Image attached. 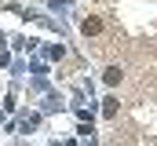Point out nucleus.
Segmentation results:
<instances>
[{"instance_id": "1", "label": "nucleus", "mask_w": 157, "mask_h": 146, "mask_svg": "<svg viewBox=\"0 0 157 146\" xmlns=\"http://www.w3.org/2000/svg\"><path fill=\"white\" fill-rule=\"evenodd\" d=\"M80 29H84V36H99V33H102V22H99V18H84Z\"/></svg>"}, {"instance_id": "2", "label": "nucleus", "mask_w": 157, "mask_h": 146, "mask_svg": "<svg viewBox=\"0 0 157 146\" xmlns=\"http://www.w3.org/2000/svg\"><path fill=\"white\" fill-rule=\"evenodd\" d=\"M102 80H106V84H117L121 80V66H110V70L102 73Z\"/></svg>"}, {"instance_id": "3", "label": "nucleus", "mask_w": 157, "mask_h": 146, "mask_svg": "<svg viewBox=\"0 0 157 146\" xmlns=\"http://www.w3.org/2000/svg\"><path fill=\"white\" fill-rule=\"evenodd\" d=\"M18 128H22V132H33V128H37V117H33V113H26V117H22V124H18Z\"/></svg>"}, {"instance_id": "4", "label": "nucleus", "mask_w": 157, "mask_h": 146, "mask_svg": "<svg viewBox=\"0 0 157 146\" xmlns=\"http://www.w3.org/2000/svg\"><path fill=\"white\" fill-rule=\"evenodd\" d=\"M102 113H106V117H113V113H117V99H106V106H102Z\"/></svg>"}]
</instances>
